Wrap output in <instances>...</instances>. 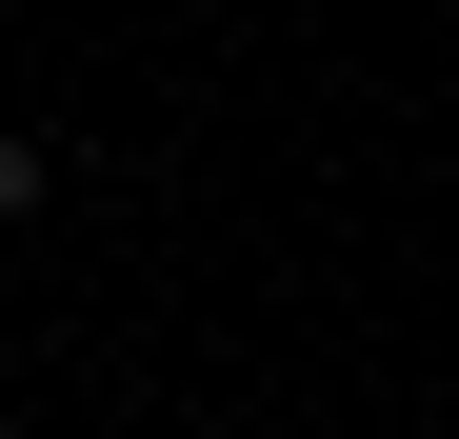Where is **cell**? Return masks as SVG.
<instances>
[{
  "mask_svg": "<svg viewBox=\"0 0 459 439\" xmlns=\"http://www.w3.org/2000/svg\"><path fill=\"white\" fill-rule=\"evenodd\" d=\"M40 180H60V160H40L21 120H0V220H40Z\"/></svg>",
  "mask_w": 459,
  "mask_h": 439,
  "instance_id": "obj_1",
  "label": "cell"
}]
</instances>
